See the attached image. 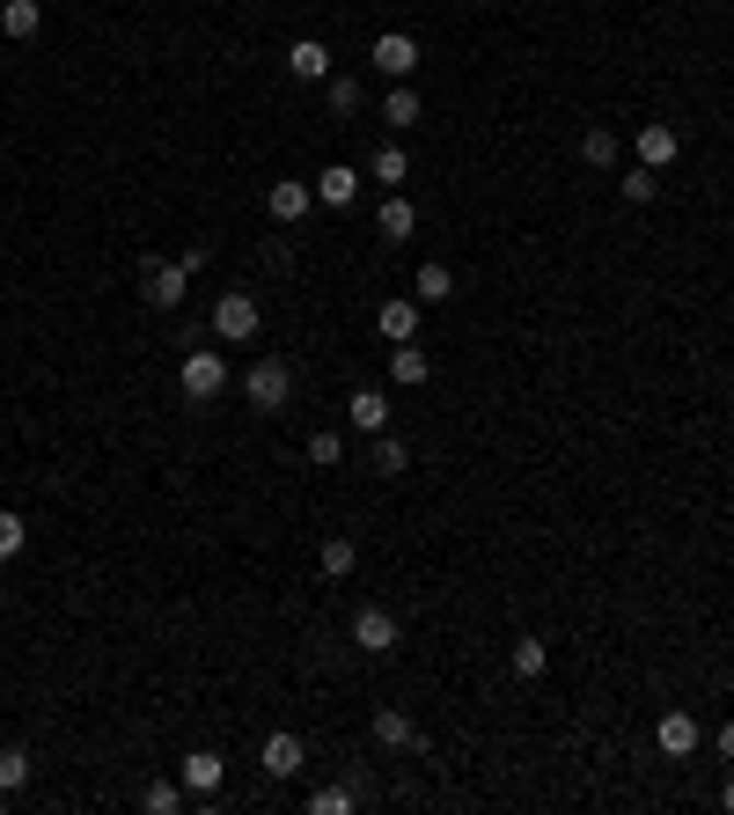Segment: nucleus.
Masks as SVG:
<instances>
[{"instance_id":"obj_28","label":"nucleus","mask_w":734,"mask_h":815,"mask_svg":"<svg viewBox=\"0 0 734 815\" xmlns=\"http://www.w3.org/2000/svg\"><path fill=\"white\" fill-rule=\"evenodd\" d=\"M404 463H412V448L397 441V434H375V470H382V478H397Z\"/></svg>"},{"instance_id":"obj_20","label":"nucleus","mask_w":734,"mask_h":815,"mask_svg":"<svg viewBox=\"0 0 734 815\" xmlns=\"http://www.w3.org/2000/svg\"><path fill=\"white\" fill-rule=\"evenodd\" d=\"M367 176H375V184H390V192H397V184L412 176V154H404V148H375V154H367Z\"/></svg>"},{"instance_id":"obj_10","label":"nucleus","mask_w":734,"mask_h":815,"mask_svg":"<svg viewBox=\"0 0 734 815\" xmlns=\"http://www.w3.org/2000/svg\"><path fill=\"white\" fill-rule=\"evenodd\" d=\"M301 765H309V742L294 735V727H279V735L265 742V771H272V779H294Z\"/></svg>"},{"instance_id":"obj_12","label":"nucleus","mask_w":734,"mask_h":815,"mask_svg":"<svg viewBox=\"0 0 734 815\" xmlns=\"http://www.w3.org/2000/svg\"><path fill=\"white\" fill-rule=\"evenodd\" d=\"M287 74L294 81H331V51H323L317 37H294V45H287Z\"/></svg>"},{"instance_id":"obj_6","label":"nucleus","mask_w":734,"mask_h":815,"mask_svg":"<svg viewBox=\"0 0 734 815\" xmlns=\"http://www.w3.org/2000/svg\"><path fill=\"white\" fill-rule=\"evenodd\" d=\"M353 646H367V654H397V618L382 610V602H360V610H353Z\"/></svg>"},{"instance_id":"obj_24","label":"nucleus","mask_w":734,"mask_h":815,"mask_svg":"<svg viewBox=\"0 0 734 815\" xmlns=\"http://www.w3.org/2000/svg\"><path fill=\"white\" fill-rule=\"evenodd\" d=\"M323 96H331V111H339V118H353V111H360V96H367V89H360V81H353V74H331V81H323Z\"/></svg>"},{"instance_id":"obj_32","label":"nucleus","mask_w":734,"mask_h":815,"mask_svg":"<svg viewBox=\"0 0 734 815\" xmlns=\"http://www.w3.org/2000/svg\"><path fill=\"white\" fill-rule=\"evenodd\" d=\"M353 808V787H317L309 793V815H345Z\"/></svg>"},{"instance_id":"obj_25","label":"nucleus","mask_w":734,"mask_h":815,"mask_svg":"<svg viewBox=\"0 0 734 815\" xmlns=\"http://www.w3.org/2000/svg\"><path fill=\"white\" fill-rule=\"evenodd\" d=\"M412 287H418V301H448V295H456V272H448V265H418Z\"/></svg>"},{"instance_id":"obj_22","label":"nucleus","mask_w":734,"mask_h":815,"mask_svg":"<svg viewBox=\"0 0 734 815\" xmlns=\"http://www.w3.org/2000/svg\"><path fill=\"white\" fill-rule=\"evenodd\" d=\"M317 566H323V573H331V581H345V573L360 566V543H353V537H323V551H317Z\"/></svg>"},{"instance_id":"obj_21","label":"nucleus","mask_w":734,"mask_h":815,"mask_svg":"<svg viewBox=\"0 0 734 815\" xmlns=\"http://www.w3.org/2000/svg\"><path fill=\"white\" fill-rule=\"evenodd\" d=\"M375 323H382L390 346H404V338L418 331V301H382V317H375Z\"/></svg>"},{"instance_id":"obj_27","label":"nucleus","mask_w":734,"mask_h":815,"mask_svg":"<svg viewBox=\"0 0 734 815\" xmlns=\"http://www.w3.org/2000/svg\"><path fill=\"white\" fill-rule=\"evenodd\" d=\"M581 154H587V162H595V170H610V162H617V154H624V148H617V133H610V125H595V133H587V140H581Z\"/></svg>"},{"instance_id":"obj_4","label":"nucleus","mask_w":734,"mask_h":815,"mask_svg":"<svg viewBox=\"0 0 734 815\" xmlns=\"http://www.w3.org/2000/svg\"><path fill=\"white\" fill-rule=\"evenodd\" d=\"M367 59H375V74H390V81H412V74H418V59H426V51H418V37H404V30H382Z\"/></svg>"},{"instance_id":"obj_29","label":"nucleus","mask_w":734,"mask_h":815,"mask_svg":"<svg viewBox=\"0 0 734 815\" xmlns=\"http://www.w3.org/2000/svg\"><path fill=\"white\" fill-rule=\"evenodd\" d=\"M661 192V170H646V162H632V170H624V198H632V206H646V198Z\"/></svg>"},{"instance_id":"obj_13","label":"nucleus","mask_w":734,"mask_h":815,"mask_svg":"<svg viewBox=\"0 0 734 815\" xmlns=\"http://www.w3.org/2000/svg\"><path fill=\"white\" fill-rule=\"evenodd\" d=\"M309 198H317V184H301V176H279V184H272V221H301V214H309Z\"/></svg>"},{"instance_id":"obj_5","label":"nucleus","mask_w":734,"mask_h":815,"mask_svg":"<svg viewBox=\"0 0 734 815\" xmlns=\"http://www.w3.org/2000/svg\"><path fill=\"white\" fill-rule=\"evenodd\" d=\"M192 279H198V272L184 265V257H170V265H147L140 272V295L154 301V309H176V301L192 295Z\"/></svg>"},{"instance_id":"obj_33","label":"nucleus","mask_w":734,"mask_h":815,"mask_svg":"<svg viewBox=\"0 0 734 815\" xmlns=\"http://www.w3.org/2000/svg\"><path fill=\"white\" fill-rule=\"evenodd\" d=\"M140 808H147V815H176V808H184V787H147Z\"/></svg>"},{"instance_id":"obj_26","label":"nucleus","mask_w":734,"mask_h":815,"mask_svg":"<svg viewBox=\"0 0 734 815\" xmlns=\"http://www.w3.org/2000/svg\"><path fill=\"white\" fill-rule=\"evenodd\" d=\"M543 668H551V646H543V640H514V676H529V684H537Z\"/></svg>"},{"instance_id":"obj_18","label":"nucleus","mask_w":734,"mask_h":815,"mask_svg":"<svg viewBox=\"0 0 734 815\" xmlns=\"http://www.w3.org/2000/svg\"><path fill=\"white\" fill-rule=\"evenodd\" d=\"M426 375H434V360H426V353H418L412 338H404V346L390 353V382H404V390H418V382H426Z\"/></svg>"},{"instance_id":"obj_31","label":"nucleus","mask_w":734,"mask_h":815,"mask_svg":"<svg viewBox=\"0 0 734 815\" xmlns=\"http://www.w3.org/2000/svg\"><path fill=\"white\" fill-rule=\"evenodd\" d=\"M23 543H30L23 515H15V507H0V559H15V551H23Z\"/></svg>"},{"instance_id":"obj_30","label":"nucleus","mask_w":734,"mask_h":815,"mask_svg":"<svg viewBox=\"0 0 734 815\" xmlns=\"http://www.w3.org/2000/svg\"><path fill=\"white\" fill-rule=\"evenodd\" d=\"M339 456H345V441L331 434V426H323V434H309V463H317V470H339Z\"/></svg>"},{"instance_id":"obj_14","label":"nucleus","mask_w":734,"mask_h":815,"mask_svg":"<svg viewBox=\"0 0 734 815\" xmlns=\"http://www.w3.org/2000/svg\"><path fill=\"white\" fill-rule=\"evenodd\" d=\"M418 118H426V96H418L412 81H397L390 96H382V125H397V133H412Z\"/></svg>"},{"instance_id":"obj_17","label":"nucleus","mask_w":734,"mask_h":815,"mask_svg":"<svg viewBox=\"0 0 734 815\" xmlns=\"http://www.w3.org/2000/svg\"><path fill=\"white\" fill-rule=\"evenodd\" d=\"M654 742H661V757H690V749H698V720H690V713H661Z\"/></svg>"},{"instance_id":"obj_7","label":"nucleus","mask_w":734,"mask_h":815,"mask_svg":"<svg viewBox=\"0 0 734 815\" xmlns=\"http://www.w3.org/2000/svg\"><path fill=\"white\" fill-rule=\"evenodd\" d=\"M676 154H684V133H676V125H661V118L639 125V162H646V170H668Z\"/></svg>"},{"instance_id":"obj_1","label":"nucleus","mask_w":734,"mask_h":815,"mask_svg":"<svg viewBox=\"0 0 734 815\" xmlns=\"http://www.w3.org/2000/svg\"><path fill=\"white\" fill-rule=\"evenodd\" d=\"M257 323H265V309H257V295H243V287L214 301V338H220V346H250Z\"/></svg>"},{"instance_id":"obj_23","label":"nucleus","mask_w":734,"mask_h":815,"mask_svg":"<svg viewBox=\"0 0 734 815\" xmlns=\"http://www.w3.org/2000/svg\"><path fill=\"white\" fill-rule=\"evenodd\" d=\"M23 787H30V749L8 742V749H0V793H23Z\"/></svg>"},{"instance_id":"obj_15","label":"nucleus","mask_w":734,"mask_h":815,"mask_svg":"<svg viewBox=\"0 0 734 815\" xmlns=\"http://www.w3.org/2000/svg\"><path fill=\"white\" fill-rule=\"evenodd\" d=\"M375 742H382V749H426V735L412 727V713H397V705L375 713Z\"/></svg>"},{"instance_id":"obj_35","label":"nucleus","mask_w":734,"mask_h":815,"mask_svg":"<svg viewBox=\"0 0 734 815\" xmlns=\"http://www.w3.org/2000/svg\"><path fill=\"white\" fill-rule=\"evenodd\" d=\"M720 801H727V808H734V771H727V787H720Z\"/></svg>"},{"instance_id":"obj_34","label":"nucleus","mask_w":734,"mask_h":815,"mask_svg":"<svg viewBox=\"0 0 734 815\" xmlns=\"http://www.w3.org/2000/svg\"><path fill=\"white\" fill-rule=\"evenodd\" d=\"M712 749H720V757H734V720H720V735H712Z\"/></svg>"},{"instance_id":"obj_9","label":"nucleus","mask_w":734,"mask_h":815,"mask_svg":"<svg viewBox=\"0 0 734 815\" xmlns=\"http://www.w3.org/2000/svg\"><path fill=\"white\" fill-rule=\"evenodd\" d=\"M37 30H45V0H0V37L30 45Z\"/></svg>"},{"instance_id":"obj_8","label":"nucleus","mask_w":734,"mask_h":815,"mask_svg":"<svg viewBox=\"0 0 734 815\" xmlns=\"http://www.w3.org/2000/svg\"><path fill=\"white\" fill-rule=\"evenodd\" d=\"M345 420H353V434H367V441L390 434V397H382V390H353V397H345Z\"/></svg>"},{"instance_id":"obj_2","label":"nucleus","mask_w":734,"mask_h":815,"mask_svg":"<svg viewBox=\"0 0 734 815\" xmlns=\"http://www.w3.org/2000/svg\"><path fill=\"white\" fill-rule=\"evenodd\" d=\"M243 397H250V412H287V397H294V368H287V360H250Z\"/></svg>"},{"instance_id":"obj_19","label":"nucleus","mask_w":734,"mask_h":815,"mask_svg":"<svg viewBox=\"0 0 734 815\" xmlns=\"http://www.w3.org/2000/svg\"><path fill=\"white\" fill-rule=\"evenodd\" d=\"M412 228H418L412 198H390V206H382V214H375V236H382V243H404V236H412Z\"/></svg>"},{"instance_id":"obj_16","label":"nucleus","mask_w":734,"mask_h":815,"mask_svg":"<svg viewBox=\"0 0 734 815\" xmlns=\"http://www.w3.org/2000/svg\"><path fill=\"white\" fill-rule=\"evenodd\" d=\"M317 198H323V206H353V198H360V170H353V162L317 170Z\"/></svg>"},{"instance_id":"obj_11","label":"nucleus","mask_w":734,"mask_h":815,"mask_svg":"<svg viewBox=\"0 0 734 815\" xmlns=\"http://www.w3.org/2000/svg\"><path fill=\"white\" fill-rule=\"evenodd\" d=\"M176 779H184V793H198V801H206V793H214L220 779H228V765H220L214 749H192V757L176 765Z\"/></svg>"},{"instance_id":"obj_3","label":"nucleus","mask_w":734,"mask_h":815,"mask_svg":"<svg viewBox=\"0 0 734 815\" xmlns=\"http://www.w3.org/2000/svg\"><path fill=\"white\" fill-rule=\"evenodd\" d=\"M176 382H184V397H192V404H214V397L228 390V360H220V353H206V346H184Z\"/></svg>"}]
</instances>
